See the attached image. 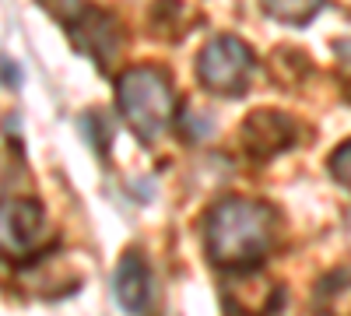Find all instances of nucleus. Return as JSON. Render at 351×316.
I'll return each instance as SVG.
<instances>
[{"label": "nucleus", "instance_id": "nucleus-13", "mask_svg": "<svg viewBox=\"0 0 351 316\" xmlns=\"http://www.w3.org/2000/svg\"><path fill=\"white\" fill-rule=\"evenodd\" d=\"M330 176L341 186L351 190V141H344L341 148H334V155H330Z\"/></svg>", "mask_w": 351, "mask_h": 316}, {"label": "nucleus", "instance_id": "nucleus-4", "mask_svg": "<svg viewBox=\"0 0 351 316\" xmlns=\"http://www.w3.org/2000/svg\"><path fill=\"white\" fill-rule=\"evenodd\" d=\"M253 64V49L239 36H215L197 56V77L211 95L236 99L250 88Z\"/></svg>", "mask_w": 351, "mask_h": 316}, {"label": "nucleus", "instance_id": "nucleus-15", "mask_svg": "<svg viewBox=\"0 0 351 316\" xmlns=\"http://www.w3.org/2000/svg\"><path fill=\"white\" fill-rule=\"evenodd\" d=\"M39 4H43V8H46V11L53 14V8H56V0H39ZM64 4H67V8H64V11H67V18H64V21L71 25V21H74V18H77V14L84 11V4H81V0H64Z\"/></svg>", "mask_w": 351, "mask_h": 316}, {"label": "nucleus", "instance_id": "nucleus-1", "mask_svg": "<svg viewBox=\"0 0 351 316\" xmlns=\"http://www.w3.org/2000/svg\"><path fill=\"white\" fill-rule=\"evenodd\" d=\"M274 232L278 215L271 204L253 197H221L204 225L208 260L225 271H250L271 253Z\"/></svg>", "mask_w": 351, "mask_h": 316}, {"label": "nucleus", "instance_id": "nucleus-10", "mask_svg": "<svg viewBox=\"0 0 351 316\" xmlns=\"http://www.w3.org/2000/svg\"><path fill=\"white\" fill-rule=\"evenodd\" d=\"M260 8L267 18L281 21V25H309L319 11H324V0H260Z\"/></svg>", "mask_w": 351, "mask_h": 316}, {"label": "nucleus", "instance_id": "nucleus-12", "mask_svg": "<svg viewBox=\"0 0 351 316\" xmlns=\"http://www.w3.org/2000/svg\"><path fill=\"white\" fill-rule=\"evenodd\" d=\"M21 180H25V165L11 151H0V197L11 193L14 183H21Z\"/></svg>", "mask_w": 351, "mask_h": 316}, {"label": "nucleus", "instance_id": "nucleus-3", "mask_svg": "<svg viewBox=\"0 0 351 316\" xmlns=\"http://www.w3.org/2000/svg\"><path fill=\"white\" fill-rule=\"evenodd\" d=\"M53 239L46 208L32 197H0V260L28 264Z\"/></svg>", "mask_w": 351, "mask_h": 316}, {"label": "nucleus", "instance_id": "nucleus-9", "mask_svg": "<svg viewBox=\"0 0 351 316\" xmlns=\"http://www.w3.org/2000/svg\"><path fill=\"white\" fill-rule=\"evenodd\" d=\"M313 313L316 316H351V271H334L316 281Z\"/></svg>", "mask_w": 351, "mask_h": 316}, {"label": "nucleus", "instance_id": "nucleus-8", "mask_svg": "<svg viewBox=\"0 0 351 316\" xmlns=\"http://www.w3.org/2000/svg\"><path fill=\"white\" fill-rule=\"evenodd\" d=\"M112 289H116V299H120L123 313H130V316L148 313V306H152V267H148L141 250H127L120 256Z\"/></svg>", "mask_w": 351, "mask_h": 316}, {"label": "nucleus", "instance_id": "nucleus-11", "mask_svg": "<svg viewBox=\"0 0 351 316\" xmlns=\"http://www.w3.org/2000/svg\"><path fill=\"white\" fill-rule=\"evenodd\" d=\"M193 25H186V8L180 0H158L152 8V32L162 39H183Z\"/></svg>", "mask_w": 351, "mask_h": 316}, {"label": "nucleus", "instance_id": "nucleus-2", "mask_svg": "<svg viewBox=\"0 0 351 316\" xmlns=\"http://www.w3.org/2000/svg\"><path fill=\"white\" fill-rule=\"evenodd\" d=\"M116 99H120V112L127 127L134 130L141 145H155L176 117L172 81L162 67H152V64L123 71L120 81H116Z\"/></svg>", "mask_w": 351, "mask_h": 316}, {"label": "nucleus", "instance_id": "nucleus-5", "mask_svg": "<svg viewBox=\"0 0 351 316\" xmlns=\"http://www.w3.org/2000/svg\"><path fill=\"white\" fill-rule=\"evenodd\" d=\"M67 32L74 39V46L81 53H88L102 71H112V64L120 60V49H123V28L109 11H95V8H84L71 25Z\"/></svg>", "mask_w": 351, "mask_h": 316}, {"label": "nucleus", "instance_id": "nucleus-6", "mask_svg": "<svg viewBox=\"0 0 351 316\" xmlns=\"http://www.w3.org/2000/svg\"><path fill=\"white\" fill-rule=\"evenodd\" d=\"M295 137H299L295 120L278 112V109H253L246 117V123H243V130H239L243 151L253 162H267V158L288 151L291 145H295Z\"/></svg>", "mask_w": 351, "mask_h": 316}, {"label": "nucleus", "instance_id": "nucleus-7", "mask_svg": "<svg viewBox=\"0 0 351 316\" xmlns=\"http://www.w3.org/2000/svg\"><path fill=\"white\" fill-rule=\"evenodd\" d=\"M278 299H281V289H278L274 281H267L263 274H256L253 267L221 281V302H225L228 313L267 316V313L278 309Z\"/></svg>", "mask_w": 351, "mask_h": 316}, {"label": "nucleus", "instance_id": "nucleus-14", "mask_svg": "<svg viewBox=\"0 0 351 316\" xmlns=\"http://www.w3.org/2000/svg\"><path fill=\"white\" fill-rule=\"evenodd\" d=\"M337 49V81H341V92L351 102V42H334Z\"/></svg>", "mask_w": 351, "mask_h": 316}, {"label": "nucleus", "instance_id": "nucleus-16", "mask_svg": "<svg viewBox=\"0 0 351 316\" xmlns=\"http://www.w3.org/2000/svg\"><path fill=\"white\" fill-rule=\"evenodd\" d=\"M0 71H4V77H8V84H18V67H11V60H8V56H0Z\"/></svg>", "mask_w": 351, "mask_h": 316}]
</instances>
